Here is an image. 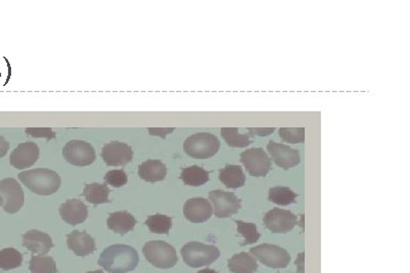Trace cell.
I'll return each mask as SVG.
<instances>
[{
	"label": "cell",
	"mask_w": 410,
	"mask_h": 273,
	"mask_svg": "<svg viewBox=\"0 0 410 273\" xmlns=\"http://www.w3.org/2000/svg\"><path fill=\"white\" fill-rule=\"evenodd\" d=\"M138 263V253L128 245H111L102 251L98 259V265L111 273L133 272Z\"/></svg>",
	"instance_id": "1"
},
{
	"label": "cell",
	"mask_w": 410,
	"mask_h": 273,
	"mask_svg": "<svg viewBox=\"0 0 410 273\" xmlns=\"http://www.w3.org/2000/svg\"><path fill=\"white\" fill-rule=\"evenodd\" d=\"M19 179L30 190L39 195H51L57 193L61 186V178L57 172L46 168L21 172Z\"/></svg>",
	"instance_id": "2"
},
{
	"label": "cell",
	"mask_w": 410,
	"mask_h": 273,
	"mask_svg": "<svg viewBox=\"0 0 410 273\" xmlns=\"http://www.w3.org/2000/svg\"><path fill=\"white\" fill-rule=\"evenodd\" d=\"M180 253L184 263L194 268L211 265L221 255L216 246L199 242L188 243L182 247Z\"/></svg>",
	"instance_id": "3"
},
{
	"label": "cell",
	"mask_w": 410,
	"mask_h": 273,
	"mask_svg": "<svg viewBox=\"0 0 410 273\" xmlns=\"http://www.w3.org/2000/svg\"><path fill=\"white\" fill-rule=\"evenodd\" d=\"M143 254L147 261L155 267L169 270L177 263V250L164 241H150L143 247Z\"/></svg>",
	"instance_id": "4"
},
{
	"label": "cell",
	"mask_w": 410,
	"mask_h": 273,
	"mask_svg": "<svg viewBox=\"0 0 410 273\" xmlns=\"http://www.w3.org/2000/svg\"><path fill=\"white\" fill-rule=\"evenodd\" d=\"M218 138L210 133H197L184 141V150L195 159H208L215 156L220 149Z\"/></svg>",
	"instance_id": "5"
},
{
	"label": "cell",
	"mask_w": 410,
	"mask_h": 273,
	"mask_svg": "<svg viewBox=\"0 0 410 273\" xmlns=\"http://www.w3.org/2000/svg\"><path fill=\"white\" fill-rule=\"evenodd\" d=\"M250 254L263 265L278 270L287 267L291 261V256L285 249L268 243L250 249Z\"/></svg>",
	"instance_id": "6"
},
{
	"label": "cell",
	"mask_w": 410,
	"mask_h": 273,
	"mask_svg": "<svg viewBox=\"0 0 410 273\" xmlns=\"http://www.w3.org/2000/svg\"><path fill=\"white\" fill-rule=\"evenodd\" d=\"M63 157L74 166H89L96 160V155L89 143L81 140L68 142L63 148Z\"/></svg>",
	"instance_id": "7"
},
{
	"label": "cell",
	"mask_w": 410,
	"mask_h": 273,
	"mask_svg": "<svg viewBox=\"0 0 410 273\" xmlns=\"http://www.w3.org/2000/svg\"><path fill=\"white\" fill-rule=\"evenodd\" d=\"M240 161L253 177H265L272 168L270 157L261 148H252L240 154Z\"/></svg>",
	"instance_id": "8"
},
{
	"label": "cell",
	"mask_w": 410,
	"mask_h": 273,
	"mask_svg": "<svg viewBox=\"0 0 410 273\" xmlns=\"http://www.w3.org/2000/svg\"><path fill=\"white\" fill-rule=\"evenodd\" d=\"M0 195L3 199L4 210L8 214H16L25 203V193L14 178H6L0 182Z\"/></svg>",
	"instance_id": "9"
},
{
	"label": "cell",
	"mask_w": 410,
	"mask_h": 273,
	"mask_svg": "<svg viewBox=\"0 0 410 273\" xmlns=\"http://www.w3.org/2000/svg\"><path fill=\"white\" fill-rule=\"evenodd\" d=\"M213 203L215 216L219 219L230 218L241 208V201L234 193L225 190H213L209 193Z\"/></svg>",
	"instance_id": "10"
},
{
	"label": "cell",
	"mask_w": 410,
	"mask_h": 273,
	"mask_svg": "<svg viewBox=\"0 0 410 273\" xmlns=\"http://www.w3.org/2000/svg\"><path fill=\"white\" fill-rule=\"evenodd\" d=\"M263 223L272 233L285 234L295 228L298 218L290 210L272 208L263 217Z\"/></svg>",
	"instance_id": "11"
},
{
	"label": "cell",
	"mask_w": 410,
	"mask_h": 273,
	"mask_svg": "<svg viewBox=\"0 0 410 273\" xmlns=\"http://www.w3.org/2000/svg\"><path fill=\"white\" fill-rule=\"evenodd\" d=\"M268 152L274 162L285 171L293 168L301 162V156H300V152L298 150L292 149L289 146L277 143L272 140L268 142Z\"/></svg>",
	"instance_id": "12"
},
{
	"label": "cell",
	"mask_w": 410,
	"mask_h": 273,
	"mask_svg": "<svg viewBox=\"0 0 410 273\" xmlns=\"http://www.w3.org/2000/svg\"><path fill=\"white\" fill-rule=\"evenodd\" d=\"M102 157L107 166H125L132 161V148L125 143L113 141L102 148Z\"/></svg>",
	"instance_id": "13"
},
{
	"label": "cell",
	"mask_w": 410,
	"mask_h": 273,
	"mask_svg": "<svg viewBox=\"0 0 410 273\" xmlns=\"http://www.w3.org/2000/svg\"><path fill=\"white\" fill-rule=\"evenodd\" d=\"M40 156L38 145L34 142L19 144L12 152L10 162L14 168L25 169L33 166Z\"/></svg>",
	"instance_id": "14"
},
{
	"label": "cell",
	"mask_w": 410,
	"mask_h": 273,
	"mask_svg": "<svg viewBox=\"0 0 410 273\" xmlns=\"http://www.w3.org/2000/svg\"><path fill=\"white\" fill-rule=\"evenodd\" d=\"M213 214V208L208 199L195 197L186 201L184 215L190 222L199 223L207 222Z\"/></svg>",
	"instance_id": "15"
},
{
	"label": "cell",
	"mask_w": 410,
	"mask_h": 273,
	"mask_svg": "<svg viewBox=\"0 0 410 273\" xmlns=\"http://www.w3.org/2000/svg\"><path fill=\"white\" fill-rule=\"evenodd\" d=\"M60 216L64 222L75 226L85 222L89 216L87 206L77 199H68L59 208Z\"/></svg>",
	"instance_id": "16"
},
{
	"label": "cell",
	"mask_w": 410,
	"mask_h": 273,
	"mask_svg": "<svg viewBox=\"0 0 410 273\" xmlns=\"http://www.w3.org/2000/svg\"><path fill=\"white\" fill-rule=\"evenodd\" d=\"M23 245L32 253L41 255L47 254L54 247L50 236L38 230L27 232L23 236Z\"/></svg>",
	"instance_id": "17"
},
{
	"label": "cell",
	"mask_w": 410,
	"mask_h": 273,
	"mask_svg": "<svg viewBox=\"0 0 410 273\" xmlns=\"http://www.w3.org/2000/svg\"><path fill=\"white\" fill-rule=\"evenodd\" d=\"M68 248L77 256L85 257L96 250L94 238L87 232L73 231L67 235Z\"/></svg>",
	"instance_id": "18"
},
{
	"label": "cell",
	"mask_w": 410,
	"mask_h": 273,
	"mask_svg": "<svg viewBox=\"0 0 410 273\" xmlns=\"http://www.w3.org/2000/svg\"><path fill=\"white\" fill-rule=\"evenodd\" d=\"M136 219L126 210L122 212H116L109 215L107 219V227L109 230L120 234L125 235L129 232L132 231L136 225Z\"/></svg>",
	"instance_id": "19"
},
{
	"label": "cell",
	"mask_w": 410,
	"mask_h": 273,
	"mask_svg": "<svg viewBox=\"0 0 410 273\" xmlns=\"http://www.w3.org/2000/svg\"><path fill=\"white\" fill-rule=\"evenodd\" d=\"M219 179L227 188H242L246 184V174L238 165H226L219 171Z\"/></svg>",
	"instance_id": "20"
},
{
	"label": "cell",
	"mask_w": 410,
	"mask_h": 273,
	"mask_svg": "<svg viewBox=\"0 0 410 273\" xmlns=\"http://www.w3.org/2000/svg\"><path fill=\"white\" fill-rule=\"evenodd\" d=\"M138 174L147 182H162L166 176V166L160 160H147L139 166Z\"/></svg>",
	"instance_id": "21"
},
{
	"label": "cell",
	"mask_w": 410,
	"mask_h": 273,
	"mask_svg": "<svg viewBox=\"0 0 410 273\" xmlns=\"http://www.w3.org/2000/svg\"><path fill=\"white\" fill-rule=\"evenodd\" d=\"M228 268L232 273H255L259 270V264L255 257L241 252L228 260Z\"/></svg>",
	"instance_id": "22"
},
{
	"label": "cell",
	"mask_w": 410,
	"mask_h": 273,
	"mask_svg": "<svg viewBox=\"0 0 410 273\" xmlns=\"http://www.w3.org/2000/svg\"><path fill=\"white\" fill-rule=\"evenodd\" d=\"M184 184L191 186H201L210 179V172L199 166H190L182 169L180 176Z\"/></svg>",
	"instance_id": "23"
},
{
	"label": "cell",
	"mask_w": 410,
	"mask_h": 273,
	"mask_svg": "<svg viewBox=\"0 0 410 273\" xmlns=\"http://www.w3.org/2000/svg\"><path fill=\"white\" fill-rule=\"evenodd\" d=\"M111 193L107 184H91L85 186L83 197L92 205L98 206L109 203V195Z\"/></svg>",
	"instance_id": "24"
},
{
	"label": "cell",
	"mask_w": 410,
	"mask_h": 273,
	"mask_svg": "<svg viewBox=\"0 0 410 273\" xmlns=\"http://www.w3.org/2000/svg\"><path fill=\"white\" fill-rule=\"evenodd\" d=\"M221 136L225 140L230 147L246 148L250 146L252 140L251 134L240 135L238 133V128H222L221 129Z\"/></svg>",
	"instance_id": "25"
},
{
	"label": "cell",
	"mask_w": 410,
	"mask_h": 273,
	"mask_svg": "<svg viewBox=\"0 0 410 273\" xmlns=\"http://www.w3.org/2000/svg\"><path fill=\"white\" fill-rule=\"evenodd\" d=\"M298 195L291 188L276 186L268 191V201L279 206H289L296 203Z\"/></svg>",
	"instance_id": "26"
},
{
	"label": "cell",
	"mask_w": 410,
	"mask_h": 273,
	"mask_svg": "<svg viewBox=\"0 0 410 273\" xmlns=\"http://www.w3.org/2000/svg\"><path fill=\"white\" fill-rule=\"evenodd\" d=\"M145 225L150 232L155 234H169L173 227V219L164 215L156 214L146 220Z\"/></svg>",
	"instance_id": "27"
},
{
	"label": "cell",
	"mask_w": 410,
	"mask_h": 273,
	"mask_svg": "<svg viewBox=\"0 0 410 273\" xmlns=\"http://www.w3.org/2000/svg\"><path fill=\"white\" fill-rule=\"evenodd\" d=\"M23 263V255L14 248L0 251V270H10L18 268Z\"/></svg>",
	"instance_id": "28"
},
{
	"label": "cell",
	"mask_w": 410,
	"mask_h": 273,
	"mask_svg": "<svg viewBox=\"0 0 410 273\" xmlns=\"http://www.w3.org/2000/svg\"><path fill=\"white\" fill-rule=\"evenodd\" d=\"M32 273H57L55 260L49 256H33L30 260Z\"/></svg>",
	"instance_id": "29"
},
{
	"label": "cell",
	"mask_w": 410,
	"mask_h": 273,
	"mask_svg": "<svg viewBox=\"0 0 410 273\" xmlns=\"http://www.w3.org/2000/svg\"><path fill=\"white\" fill-rule=\"evenodd\" d=\"M237 225V231L240 235L244 236V242L242 243L241 246H246V245L253 244L257 243L261 238V234L257 231V227L255 223H246L244 221H236Z\"/></svg>",
	"instance_id": "30"
},
{
	"label": "cell",
	"mask_w": 410,
	"mask_h": 273,
	"mask_svg": "<svg viewBox=\"0 0 410 273\" xmlns=\"http://www.w3.org/2000/svg\"><path fill=\"white\" fill-rule=\"evenodd\" d=\"M279 134L285 143L298 144L305 141V128H281Z\"/></svg>",
	"instance_id": "31"
},
{
	"label": "cell",
	"mask_w": 410,
	"mask_h": 273,
	"mask_svg": "<svg viewBox=\"0 0 410 273\" xmlns=\"http://www.w3.org/2000/svg\"><path fill=\"white\" fill-rule=\"evenodd\" d=\"M105 182L113 188H122L128 182V176L124 171H111L105 176Z\"/></svg>",
	"instance_id": "32"
},
{
	"label": "cell",
	"mask_w": 410,
	"mask_h": 273,
	"mask_svg": "<svg viewBox=\"0 0 410 273\" xmlns=\"http://www.w3.org/2000/svg\"><path fill=\"white\" fill-rule=\"evenodd\" d=\"M28 135L35 138H46L47 140L54 139L56 137L55 133L51 128H29L25 131Z\"/></svg>",
	"instance_id": "33"
},
{
	"label": "cell",
	"mask_w": 410,
	"mask_h": 273,
	"mask_svg": "<svg viewBox=\"0 0 410 273\" xmlns=\"http://www.w3.org/2000/svg\"><path fill=\"white\" fill-rule=\"evenodd\" d=\"M251 136H270L276 131L274 128H248Z\"/></svg>",
	"instance_id": "34"
},
{
	"label": "cell",
	"mask_w": 410,
	"mask_h": 273,
	"mask_svg": "<svg viewBox=\"0 0 410 273\" xmlns=\"http://www.w3.org/2000/svg\"><path fill=\"white\" fill-rule=\"evenodd\" d=\"M8 149H10V143L3 137L0 136V158L6 156Z\"/></svg>",
	"instance_id": "35"
},
{
	"label": "cell",
	"mask_w": 410,
	"mask_h": 273,
	"mask_svg": "<svg viewBox=\"0 0 410 273\" xmlns=\"http://www.w3.org/2000/svg\"><path fill=\"white\" fill-rule=\"evenodd\" d=\"M173 129H167V130H153V129H150L149 132L150 134H153L154 135H160V137H163L164 138L165 136H166L167 133L169 132H173Z\"/></svg>",
	"instance_id": "36"
},
{
	"label": "cell",
	"mask_w": 410,
	"mask_h": 273,
	"mask_svg": "<svg viewBox=\"0 0 410 273\" xmlns=\"http://www.w3.org/2000/svg\"><path fill=\"white\" fill-rule=\"evenodd\" d=\"M197 273H218L216 270H210V268H206V270H201V272Z\"/></svg>",
	"instance_id": "37"
},
{
	"label": "cell",
	"mask_w": 410,
	"mask_h": 273,
	"mask_svg": "<svg viewBox=\"0 0 410 273\" xmlns=\"http://www.w3.org/2000/svg\"><path fill=\"white\" fill-rule=\"evenodd\" d=\"M87 273H104V272L102 270H96V272H89Z\"/></svg>",
	"instance_id": "38"
},
{
	"label": "cell",
	"mask_w": 410,
	"mask_h": 273,
	"mask_svg": "<svg viewBox=\"0 0 410 273\" xmlns=\"http://www.w3.org/2000/svg\"><path fill=\"white\" fill-rule=\"evenodd\" d=\"M3 205V199H2L1 195H0V206Z\"/></svg>",
	"instance_id": "39"
}]
</instances>
